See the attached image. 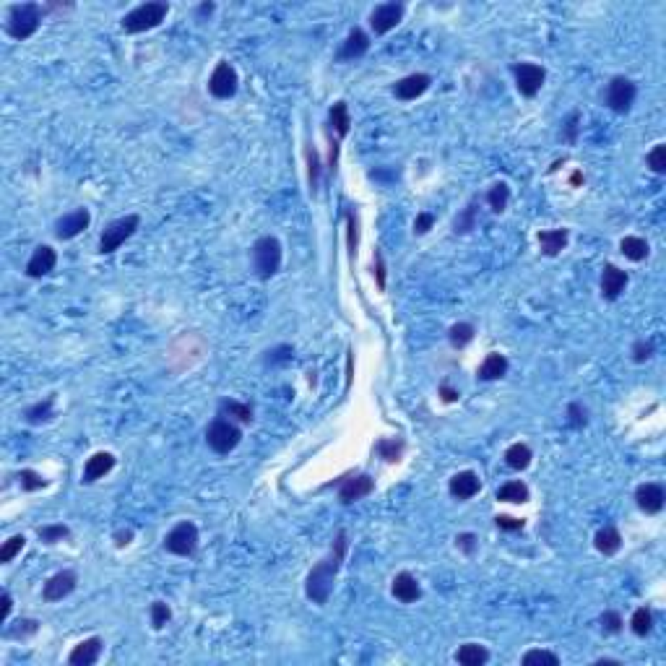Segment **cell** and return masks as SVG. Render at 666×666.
<instances>
[{
    "label": "cell",
    "instance_id": "6da1fadb",
    "mask_svg": "<svg viewBox=\"0 0 666 666\" xmlns=\"http://www.w3.org/2000/svg\"><path fill=\"white\" fill-rule=\"evenodd\" d=\"M347 552H349V534L344 529L336 534V539H333L331 544V552L323 557V560L315 565V568L307 573V581H305V593H307V598H310L312 604H328V598H331V591H333V583H336V576H339L341 565H344V560H347Z\"/></svg>",
    "mask_w": 666,
    "mask_h": 666
},
{
    "label": "cell",
    "instance_id": "7a4b0ae2",
    "mask_svg": "<svg viewBox=\"0 0 666 666\" xmlns=\"http://www.w3.org/2000/svg\"><path fill=\"white\" fill-rule=\"evenodd\" d=\"M42 18H45V11H42L39 3H18V6H11L8 21H6L8 37L16 39V42H23V39L34 37Z\"/></svg>",
    "mask_w": 666,
    "mask_h": 666
},
{
    "label": "cell",
    "instance_id": "3957f363",
    "mask_svg": "<svg viewBox=\"0 0 666 666\" xmlns=\"http://www.w3.org/2000/svg\"><path fill=\"white\" fill-rule=\"evenodd\" d=\"M166 14H169V3H164V0H149V3H141L130 14L122 16L120 26L125 34H141V31L157 29L166 18Z\"/></svg>",
    "mask_w": 666,
    "mask_h": 666
},
{
    "label": "cell",
    "instance_id": "277c9868",
    "mask_svg": "<svg viewBox=\"0 0 666 666\" xmlns=\"http://www.w3.org/2000/svg\"><path fill=\"white\" fill-rule=\"evenodd\" d=\"M281 260H284V253H281V243L273 235L258 237L255 245H253V271L258 273V279H271L281 271Z\"/></svg>",
    "mask_w": 666,
    "mask_h": 666
},
{
    "label": "cell",
    "instance_id": "5b68a950",
    "mask_svg": "<svg viewBox=\"0 0 666 666\" xmlns=\"http://www.w3.org/2000/svg\"><path fill=\"white\" fill-rule=\"evenodd\" d=\"M240 443H243V430H240L232 419H227V416H216V419L206 427V445L211 448L213 453L227 455V453H232Z\"/></svg>",
    "mask_w": 666,
    "mask_h": 666
},
{
    "label": "cell",
    "instance_id": "8992f818",
    "mask_svg": "<svg viewBox=\"0 0 666 666\" xmlns=\"http://www.w3.org/2000/svg\"><path fill=\"white\" fill-rule=\"evenodd\" d=\"M138 227H141V216H138V213H128V216H122V219L110 221L105 227V232H102V237H99V253H102V255H110L115 250H120V245H125L130 237L136 235Z\"/></svg>",
    "mask_w": 666,
    "mask_h": 666
},
{
    "label": "cell",
    "instance_id": "52a82bcc",
    "mask_svg": "<svg viewBox=\"0 0 666 666\" xmlns=\"http://www.w3.org/2000/svg\"><path fill=\"white\" fill-rule=\"evenodd\" d=\"M198 526L193 521H180L169 534L164 536V549L177 557H193L198 549Z\"/></svg>",
    "mask_w": 666,
    "mask_h": 666
},
{
    "label": "cell",
    "instance_id": "ba28073f",
    "mask_svg": "<svg viewBox=\"0 0 666 666\" xmlns=\"http://www.w3.org/2000/svg\"><path fill=\"white\" fill-rule=\"evenodd\" d=\"M638 86L635 81H630L628 76H614L606 86V105L617 115H628L635 105Z\"/></svg>",
    "mask_w": 666,
    "mask_h": 666
},
{
    "label": "cell",
    "instance_id": "9c48e42d",
    "mask_svg": "<svg viewBox=\"0 0 666 666\" xmlns=\"http://www.w3.org/2000/svg\"><path fill=\"white\" fill-rule=\"evenodd\" d=\"M513 76H515V89L521 91V97L531 99L536 97L541 86L546 81V70L536 63H515L513 65Z\"/></svg>",
    "mask_w": 666,
    "mask_h": 666
},
{
    "label": "cell",
    "instance_id": "30bf717a",
    "mask_svg": "<svg viewBox=\"0 0 666 666\" xmlns=\"http://www.w3.org/2000/svg\"><path fill=\"white\" fill-rule=\"evenodd\" d=\"M237 89H240V76H237L235 65L227 63V60L216 63V68H213L211 78H208V91H211V97L232 99L237 94Z\"/></svg>",
    "mask_w": 666,
    "mask_h": 666
},
{
    "label": "cell",
    "instance_id": "8fae6325",
    "mask_svg": "<svg viewBox=\"0 0 666 666\" xmlns=\"http://www.w3.org/2000/svg\"><path fill=\"white\" fill-rule=\"evenodd\" d=\"M403 14H406V6H403V3H396V0L380 3V6L372 8L370 29L375 31V34H388V31H393L396 26L403 21Z\"/></svg>",
    "mask_w": 666,
    "mask_h": 666
},
{
    "label": "cell",
    "instance_id": "7c38bea8",
    "mask_svg": "<svg viewBox=\"0 0 666 666\" xmlns=\"http://www.w3.org/2000/svg\"><path fill=\"white\" fill-rule=\"evenodd\" d=\"M375 492V479L370 474H354V477H347L339 487V500L344 505H352L356 500H364L367 495Z\"/></svg>",
    "mask_w": 666,
    "mask_h": 666
},
{
    "label": "cell",
    "instance_id": "4fadbf2b",
    "mask_svg": "<svg viewBox=\"0 0 666 666\" xmlns=\"http://www.w3.org/2000/svg\"><path fill=\"white\" fill-rule=\"evenodd\" d=\"M78 586V576L73 573V570H60V573H55L50 581L45 583V588H42V598L45 601H63L65 596H70L73 591H76Z\"/></svg>",
    "mask_w": 666,
    "mask_h": 666
},
{
    "label": "cell",
    "instance_id": "5bb4252c",
    "mask_svg": "<svg viewBox=\"0 0 666 666\" xmlns=\"http://www.w3.org/2000/svg\"><path fill=\"white\" fill-rule=\"evenodd\" d=\"M91 224V213L89 208H76V211L65 213L60 219L55 221V237L58 240H73L83 232V229Z\"/></svg>",
    "mask_w": 666,
    "mask_h": 666
},
{
    "label": "cell",
    "instance_id": "9a60e30c",
    "mask_svg": "<svg viewBox=\"0 0 666 666\" xmlns=\"http://www.w3.org/2000/svg\"><path fill=\"white\" fill-rule=\"evenodd\" d=\"M628 281H630L628 271L617 268L614 263H604V268H601V297H604L606 302H614L625 292Z\"/></svg>",
    "mask_w": 666,
    "mask_h": 666
},
{
    "label": "cell",
    "instance_id": "2e32d148",
    "mask_svg": "<svg viewBox=\"0 0 666 666\" xmlns=\"http://www.w3.org/2000/svg\"><path fill=\"white\" fill-rule=\"evenodd\" d=\"M635 502H638V507L648 515L661 513V510H664V502H666L664 487H661L659 482H645V485H640L635 490Z\"/></svg>",
    "mask_w": 666,
    "mask_h": 666
},
{
    "label": "cell",
    "instance_id": "e0dca14e",
    "mask_svg": "<svg viewBox=\"0 0 666 666\" xmlns=\"http://www.w3.org/2000/svg\"><path fill=\"white\" fill-rule=\"evenodd\" d=\"M370 53V34L364 29H352L347 34V39H344V45H341L339 50V60L341 63H352V60H359V58H364V55Z\"/></svg>",
    "mask_w": 666,
    "mask_h": 666
},
{
    "label": "cell",
    "instance_id": "ac0fdd59",
    "mask_svg": "<svg viewBox=\"0 0 666 666\" xmlns=\"http://www.w3.org/2000/svg\"><path fill=\"white\" fill-rule=\"evenodd\" d=\"M55 265H58V253H55L50 245H39V248L31 253L29 263H26V276H29V279H42V276L55 271Z\"/></svg>",
    "mask_w": 666,
    "mask_h": 666
},
{
    "label": "cell",
    "instance_id": "d6986e66",
    "mask_svg": "<svg viewBox=\"0 0 666 666\" xmlns=\"http://www.w3.org/2000/svg\"><path fill=\"white\" fill-rule=\"evenodd\" d=\"M430 83H432L430 73H411V76L393 83V94H396V99H401V102H411V99L422 97L424 91L430 89Z\"/></svg>",
    "mask_w": 666,
    "mask_h": 666
},
{
    "label": "cell",
    "instance_id": "ffe728a7",
    "mask_svg": "<svg viewBox=\"0 0 666 666\" xmlns=\"http://www.w3.org/2000/svg\"><path fill=\"white\" fill-rule=\"evenodd\" d=\"M102 648H105V640L102 638H86V640H81V643L70 651L68 656V664L70 666H91L97 664L99 656H102Z\"/></svg>",
    "mask_w": 666,
    "mask_h": 666
},
{
    "label": "cell",
    "instance_id": "44dd1931",
    "mask_svg": "<svg viewBox=\"0 0 666 666\" xmlns=\"http://www.w3.org/2000/svg\"><path fill=\"white\" fill-rule=\"evenodd\" d=\"M391 593H393L401 604H414L416 598L422 596V586H419V581H416L411 573H398V576L393 578V583H391Z\"/></svg>",
    "mask_w": 666,
    "mask_h": 666
},
{
    "label": "cell",
    "instance_id": "7402d4cb",
    "mask_svg": "<svg viewBox=\"0 0 666 666\" xmlns=\"http://www.w3.org/2000/svg\"><path fill=\"white\" fill-rule=\"evenodd\" d=\"M115 469V455L107 453V450H99V453H94L86 461V466H83V485H94L97 479H102L105 474H110V471Z\"/></svg>",
    "mask_w": 666,
    "mask_h": 666
},
{
    "label": "cell",
    "instance_id": "603a6c76",
    "mask_svg": "<svg viewBox=\"0 0 666 666\" xmlns=\"http://www.w3.org/2000/svg\"><path fill=\"white\" fill-rule=\"evenodd\" d=\"M448 490H450V495H453L455 500H471L482 490V479H479L474 471H458V474L450 479Z\"/></svg>",
    "mask_w": 666,
    "mask_h": 666
},
{
    "label": "cell",
    "instance_id": "cb8c5ba5",
    "mask_svg": "<svg viewBox=\"0 0 666 666\" xmlns=\"http://www.w3.org/2000/svg\"><path fill=\"white\" fill-rule=\"evenodd\" d=\"M507 370H510V362H507V356H505V354H500V352H492V354H487V356H485V362L479 364L477 378L482 380V383H492V380L505 378Z\"/></svg>",
    "mask_w": 666,
    "mask_h": 666
},
{
    "label": "cell",
    "instance_id": "d4e9b609",
    "mask_svg": "<svg viewBox=\"0 0 666 666\" xmlns=\"http://www.w3.org/2000/svg\"><path fill=\"white\" fill-rule=\"evenodd\" d=\"M568 240L570 229H544V232H539V248L546 258L560 255L562 250L568 248Z\"/></svg>",
    "mask_w": 666,
    "mask_h": 666
},
{
    "label": "cell",
    "instance_id": "484cf974",
    "mask_svg": "<svg viewBox=\"0 0 666 666\" xmlns=\"http://www.w3.org/2000/svg\"><path fill=\"white\" fill-rule=\"evenodd\" d=\"M593 546H596L598 552L606 554V557H612V554L620 552L622 546V534L614 526H604V529L596 531V536H593Z\"/></svg>",
    "mask_w": 666,
    "mask_h": 666
},
{
    "label": "cell",
    "instance_id": "4316f807",
    "mask_svg": "<svg viewBox=\"0 0 666 666\" xmlns=\"http://www.w3.org/2000/svg\"><path fill=\"white\" fill-rule=\"evenodd\" d=\"M455 661L461 666H485L490 661V651L479 643H463L455 651Z\"/></svg>",
    "mask_w": 666,
    "mask_h": 666
},
{
    "label": "cell",
    "instance_id": "83f0119b",
    "mask_svg": "<svg viewBox=\"0 0 666 666\" xmlns=\"http://www.w3.org/2000/svg\"><path fill=\"white\" fill-rule=\"evenodd\" d=\"M620 253L628 258V260H633V263H640V260H645V258H648L651 248H648V243H645V237L628 235V237H622Z\"/></svg>",
    "mask_w": 666,
    "mask_h": 666
},
{
    "label": "cell",
    "instance_id": "f1b7e54d",
    "mask_svg": "<svg viewBox=\"0 0 666 666\" xmlns=\"http://www.w3.org/2000/svg\"><path fill=\"white\" fill-rule=\"evenodd\" d=\"M219 416H229L232 422L250 424L253 422V409H250V403L237 401V398H224L219 403Z\"/></svg>",
    "mask_w": 666,
    "mask_h": 666
},
{
    "label": "cell",
    "instance_id": "f546056e",
    "mask_svg": "<svg viewBox=\"0 0 666 666\" xmlns=\"http://www.w3.org/2000/svg\"><path fill=\"white\" fill-rule=\"evenodd\" d=\"M531 458H534V453H531V448L526 443H513L505 450V463L513 471H526L531 466Z\"/></svg>",
    "mask_w": 666,
    "mask_h": 666
},
{
    "label": "cell",
    "instance_id": "4dcf8cb0",
    "mask_svg": "<svg viewBox=\"0 0 666 666\" xmlns=\"http://www.w3.org/2000/svg\"><path fill=\"white\" fill-rule=\"evenodd\" d=\"M53 416H55V396H47L45 401L31 403L29 409L23 411V419L29 424H45V422H50Z\"/></svg>",
    "mask_w": 666,
    "mask_h": 666
},
{
    "label": "cell",
    "instance_id": "1f68e13d",
    "mask_svg": "<svg viewBox=\"0 0 666 666\" xmlns=\"http://www.w3.org/2000/svg\"><path fill=\"white\" fill-rule=\"evenodd\" d=\"M328 117H331V128L336 130V136L347 138L349 130H352V117H349V105H347V102H336V105L331 107Z\"/></svg>",
    "mask_w": 666,
    "mask_h": 666
},
{
    "label": "cell",
    "instance_id": "d6a6232c",
    "mask_svg": "<svg viewBox=\"0 0 666 666\" xmlns=\"http://www.w3.org/2000/svg\"><path fill=\"white\" fill-rule=\"evenodd\" d=\"M403 448H406V443H403L401 438H396V440L383 438V440L375 443V453H378L386 463H398L401 461V455H403Z\"/></svg>",
    "mask_w": 666,
    "mask_h": 666
},
{
    "label": "cell",
    "instance_id": "836d02e7",
    "mask_svg": "<svg viewBox=\"0 0 666 666\" xmlns=\"http://www.w3.org/2000/svg\"><path fill=\"white\" fill-rule=\"evenodd\" d=\"M531 492L529 487L523 482H507L497 490V500L500 502H513V505H521V502H529Z\"/></svg>",
    "mask_w": 666,
    "mask_h": 666
},
{
    "label": "cell",
    "instance_id": "e575fe53",
    "mask_svg": "<svg viewBox=\"0 0 666 666\" xmlns=\"http://www.w3.org/2000/svg\"><path fill=\"white\" fill-rule=\"evenodd\" d=\"M510 204V185L507 182H495L492 188L487 190V206L495 213H502Z\"/></svg>",
    "mask_w": 666,
    "mask_h": 666
},
{
    "label": "cell",
    "instance_id": "d590c367",
    "mask_svg": "<svg viewBox=\"0 0 666 666\" xmlns=\"http://www.w3.org/2000/svg\"><path fill=\"white\" fill-rule=\"evenodd\" d=\"M630 628H633V633H635L638 638L651 635V630H653V612L651 609H648V606H638L635 612H633Z\"/></svg>",
    "mask_w": 666,
    "mask_h": 666
},
{
    "label": "cell",
    "instance_id": "8d00e7d4",
    "mask_svg": "<svg viewBox=\"0 0 666 666\" xmlns=\"http://www.w3.org/2000/svg\"><path fill=\"white\" fill-rule=\"evenodd\" d=\"M474 336H477V328L471 326V323H453L450 331H448V339H450V344H453L455 349L469 347L471 341H474Z\"/></svg>",
    "mask_w": 666,
    "mask_h": 666
},
{
    "label": "cell",
    "instance_id": "74e56055",
    "mask_svg": "<svg viewBox=\"0 0 666 666\" xmlns=\"http://www.w3.org/2000/svg\"><path fill=\"white\" fill-rule=\"evenodd\" d=\"M471 229H477V204H469L453 219V232H455V235H469Z\"/></svg>",
    "mask_w": 666,
    "mask_h": 666
},
{
    "label": "cell",
    "instance_id": "f35d334b",
    "mask_svg": "<svg viewBox=\"0 0 666 666\" xmlns=\"http://www.w3.org/2000/svg\"><path fill=\"white\" fill-rule=\"evenodd\" d=\"M37 536H39V541H45V544H58V541L70 536V529L65 523H50V526H39Z\"/></svg>",
    "mask_w": 666,
    "mask_h": 666
},
{
    "label": "cell",
    "instance_id": "ab89813d",
    "mask_svg": "<svg viewBox=\"0 0 666 666\" xmlns=\"http://www.w3.org/2000/svg\"><path fill=\"white\" fill-rule=\"evenodd\" d=\"M598 625H601V633H604V635H620L622 630H625V620H622V614L614 612V609H606V612L601 614Z\"/></svg>",
    "mask_w": 666,
    "mask_h": 666
},
{
    "label": "cell",
    "instance_id": "60d3db41",
    "mask_svg": "<svg viewBox=\"0 0 666 666\" xmlns=\"http://www.w3.org/2000/svg\"><path fill=\"white\" fill-rule=\"evenodd\" d=\"M18 485H21L23 492H37V490H45L47 487V479L42 474H37V471L23 469L18 471Z\"/></svg>",
    "mask_w": 666,
    "mask_h": 666
},
{
    "label": "cell",
    "instance_id": "b9f144b4",
    "mask_svg": "<svg viewBox=\"0 0 666 666\" xmlns=\"http://www.w3.org/2000/svg\"><path fill=\"white\" fill-rule=\"evenodd\" d=\"M23 546H26V539H23V534H16V536H11L6 544L0 546V562H3V565L14 562V557H16V554H21Z\"/></svg>",
    "mask_w": 666,
    "mask_h": 666
},
{
    "label": "cell",
    "instance_id": "7bdbcfd3",
    "mask_svg": "<svg viewBox=\"0 0 666 666\" xmlns=\"http://www.w3.org/2000/svg\"><path fill=\"white\" fill-rule=\"evenodd\" d=\"M536 664L557 666L560 664V656L552 653V651H544V648H534V651H529L526 656H523V666H536Z\"/></svg>",
    "mask_w": 666,
    "mask_h": 666
},
{
    "label": "cell",
    "instance_id": "ee69618b",
    "mask_svg": "<svg viewBox=\"0 0 666 666\" xmlns=\"http://www.w3.org/2000/svg\"><path fill=\"white\" fill-rule=\"evenodd\" d=\"M37 630H39L37 620H18L16 625H8V628L3 630V635L6 638H29V635H34Z\"/></svg>",
    "mask_w": 666,
    "mask_h": 666
},
{
    "label": "cell",
    "instance_id": "f6af8a7d",
    "mask_svg": "<svg viewBox=\"0 0 666 666\" xmlns=\"http://www.w3.org/2000/svg\"><path fill=\"white\" fill-rule=\"evenodd\" d=\"M307 177H310V190L312 193H318V188H320V157L312 146H307Z\"/></svg>",
    "mask_w": 666,
    "mask_h": 666
},
{
    "label": "cell",
    "instance_id": "bcb514c9",
    "mask_svg": "<svg viewBox=\"0 0 666 666\" xmlns=\"http://www.w3.org/2000/svg\"><path fill=\"white\" fill-rule=\"evenodd\" d=\"M169 620H172V609H169V604H164V601H154L152 604V628L162 630Z\"/></svg>",
    "mask_w": 666,
    "mask_h": 666
},
{
    "label": "cell",
    "instance_id": "7dc6e473",
    "mask_svg": "<svg viewBox=\"0 0 666 666\" xmlns=\"http://www.w3.org/2000/svg\"><path fill=\"white\" fill-rule=\"evenodd\" d=\"M648 166H651V172L656 174H664L666 172V144H656L653 146V152L648 154Z\"/></svg>",
    "mask_w": 666,
    "mask_h": 666
},
{
    "label": "cell",
    "instance_id": "c3c4849f",
    "mask_svg": "<svg viewBox=\"0 0 666 666\" xmlns=\"http://www.w3.org/2000/svg\"><path fill=\"white\" fill-rule=\"evenodd\" d=\"M568 424L573 430H583V427L588 424V414H586V409H583L581 403H570L568 406Z\"/></svg>",
    "mask_w": 666,
    "mask_h": 666
},
{
    "label": "cell",
    "instance_id": "681fc988",
    "mask_svg": "<svg viewBox=\"0 0 666 666\" xmlns=\"http://www.w3.org/2000/svg\"><path fill=\"white\" fill-rule=\"evenodd\" d=\"M653 352H656V349H653L651 341H635V344H633V362H638V364L648 362L653 356Z\"/></svg>",
    "mask_w": 666,
    "mask_h": 666
},
{
    "label": "cell",
    "instance_id": "f907efd6",
    "mask_svg": "<svg viewBox=\"0 0 666 666\" xmlns=\"http://www.w3.org/2000/svg\"><path fill=\"white\" fill-rule=\"evenodd\" d=\"M455 546H458L463 554H469V557H471V554L477 552V546H479L477 534H469V531H466V534H458V536H455Z\"/></svg>",
    "mask_w": 666,
    "mask_h": 666
},
{
    "label": "cell",
    "instance_id": "816d5d0a",
    "mask_svg": "<svg viewBox=\"0 0 666 666\" xmlns=\"http://www.w3.org/2000/svg\"><path fill=\"white\" fill-rule=\"evenodd\" d=\"M435 213H430V211H422V213H416V219H414V232L416 235H427L432 227H435Z\"/></svg>",
    "mask_w": 666,
    "mask_h": 666
},
{
    "label": "cell",
    "instance_id": "f5cc1de1",
    "mask_svg": "<svg viewBox=\"0 0 666 666\" xmlns=\"http://www.w3.org/2000/svg\"><path fill=\"white\" fill-rule=\"evenodd\" d=\"M347 229H349V255H356V216L352 211H347Z\"/></svg>",
    "mask_w": 666,
    "mask_h": 666
},
{
    "label": "cell",
    "instance_id": "db71d44e",
    "mask_svg": "<svg viewBox=\"0 0 666 666\" xmlns=\"http://www.w3.org/2000/svg\"><path fill=\"white\" fill-rule=\"evenodd\" d=\"M495 523H497L500 531H521L523 526H526L521 518H513V515H497Z\"/></svg>",
    "mask_w": 666,
    "mask_h": 666
},
{
    "label": "cell",
    "instance_id": "11a10c76",
    "mask_svg": "<svg viewBox=\"0 0 666 666\" xmlns=\"http://www.w3.org/2000/svg\"><path fill=\"white\" fill-rule=\"evenodd\" d=\"M375 279H378V287L386 289L388 279H386V260H383V253H375Z\"/></svg>",
    "mask_w": 666,
    "mask_h": 666
},
{
    "label": "cell",
    "instance_id": "9f6ffc18",
    "mask_svg": "<svg viewBox=\"0 0 666 666\" xmlns=\"http://www.w3.org/2000/svg\"><path fill=\"white\" fill-rule=\"evenodd\" d=\"M578 112H573L568 117V122H565V138H568L570 144H576V136H578Z\"/></svg>",
    "mask_w": 666,
    "mask_h": 666
},
{
    "label": "cell",
    "instance_id": "6f0895ef",
    "mask_svg": "<svg viewBox=\"0 0 666 666\" xmlns=\"http://www.w3.org/2000/svg\"><path fill=\"white\" fill-rule=\"evenodd\" d=\"M440 396H443V401H445V403H453V401H458V398H461V393H458L455 388L448 386V383H443V386H440Z\"/></svg>",
    "mask_w": 666,
    "mask_h": 666
},
{
    "label": "cell",
    "instance_id": "680465c9",
    "mask_svg": "<svg viewBox=\"0 0 666 666\" xmlns=\"http://www.w3.org/2000/svg\"><path fill=\"white\" fill-rule=\"evenodd\" d=\"M130 541H133V531H130V529L115 531V544H117V546H128Z\"/></svg>",
    "mask_w": 666,
    "mask_h": 666
},
{
    "label": "cell",
    "instance_id": "91938a15",
    "mask_svg": "<svg viewBox=\"0 0 666 666\" xmlns=\"http://www.w3.org/2000/svg\"><path fill=\"white\" fill-rule=\"evenodd\" d=\"M11 609H14V598H11V593L8 591H3V617H0V622L6 625L8 617H11Z\"/></svg>",
    "mask_w": 666,
    "mask_h": 666
},
{
    "label": "cell",
    "instance_id": "94428289",
    "mask_svg": "<svg viewBox=\"0 0 666 666\" xmlns=\"http://www.w3.org/2000/svg\"><path fill=\"white\" fill-rule=\"evenodd\" d=\"M213 8H216L213 3H201V6H198V16H211Z\"/></svg>",
    "mask_w": 666,
    "mask_h": 666
},
{
    "label": "cell",
    "instance_id": "6125c7cd",
    "mask_svg": "<svg viewBox=\"0 0 666 666\" xmlns=\"http://www.w3.org/2000/svg\"><path fill=\"white\" fill-rule=\"evenodd\" d=\"M596 664H622L620 659H596Z\"/></svg>",
    "mask_w": 666,
    "mask_h": 666
}]
</instances>
